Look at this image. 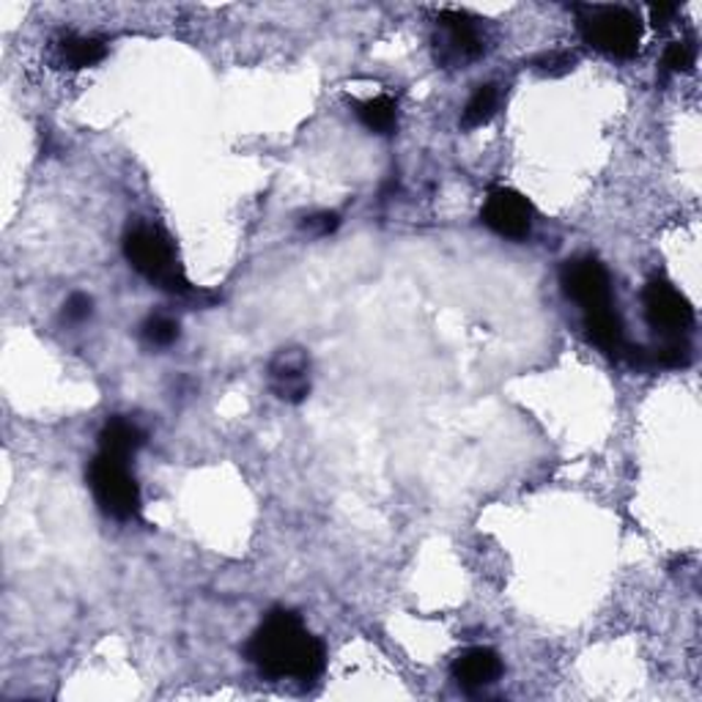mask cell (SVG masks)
<instances>
[{
  "mask_svg": "<svg viewBox=\"0 0 702 702\" xmlns=\"http://www.w3.org/2000/svg\"><path fill=\"white\" fill-rule=\"evenodd\" d=\"M269 373H272L274 393L283 400H294L296 404V400L305 398L307 389H310V384H307V360L305 354L296 349L280 351V354L274 356Z\"/></svg>",
  "mask_w": 702,
  "mask_h": 702,
  "instance_id": "obj_9",
  "label": "cell"
},
{
  "mask_svg": "<svg viewBox=\"0 0 702 702\" xmlns=\"http://www.w3.org/2000/svg\"><path fill=\"white\" fill-rule=\"evenodd\" d=\"M60 58L71 66V69H86V66L99 64L104 58V44L91 36H66L58 44Z\"/></svg>",
  "mask_w": 702,
  "mask_h": 702,
  "instance_id": "obj_13",
  "label": "cell"
},
{
  "mask_svg": "<svg viewBox=\"0 0 702 702\" xmlns=\"http://www.w3.org/2000/svg\"><path fill=\"white\" fill-rule=\"evenodd\" d=\"M91 307H93L91 296L71 294L64 305V316L69 318V321H86V318L91 316Z\"/></svg>",
  "mask_w": 702,
  "mask_h": 702,
  "instance_id": "obj_19",
  "label": "cell"
},
{
  "mask_svg": "<svg viewBox=\"0 0 702 702\" xmlns=\"http://www.w3.org/2000/svg\"><path fill=\"white\" fill-rule=\"evenodd\" d=\"M88 486H91L99 508L113 519L126 521L140 513V488L126 466V458L99 453L88 466Z\"/></svg>",
  "mask_w": 702,
  "mask_h": 702,
  "instance_id": "obj_4",
  "label": "cell"
},
{
  "mask_svg": "<svg viewBox=\"0 0 702 702\" xmlns=\"http://www.w3.org/2000/svg\"><path fill=\"white\" fill-rule=\"evenodd\" d=\"M305 228H307V230H313V234H318V236L332 234V230L338 228V214H332V212H321V214H316V217H307Z\"/></svg>",
  "mask_w": 702,
  "mask_h": 702,
  "instance_id": "obj_20",
  "label": "cell"
},
{
  "mask_svg": "<svg viewBox=\"0 0 702 702\" xmlns=\"http://www.w3.org/2000/svg\"><path fill=\"white\" fill-rule=\"evenodd\" d=\"M356 115H360V121L371 132L389 135L395 121H398V107H395V102L389 97H373L356 104Z\"/></svg>",
  "mask_w": 702,
  "mask_h": 702,
  "instance_id": "obj_14",
  "label": "cell"
},
{
  "mask_svg": "<svg viewBox=\"0 0 702 702\" xmlns=\"http://www.w3.org/2000/svg\"><path fill=\"white\" fill-rule=\"evenodd\" d=\"M124 256L143 278L157 283L159 288L170 291L179 296H197L190 280L181 272L179 261H176L173 245L168 236L154 225H135L129 234L124 236Z\"/></svg>",
  "mask_w": 702,
  "mask_h": 702,
  "instance_id": "obj_2",
  "label": "cell"
},
{
  "mask_svg": "<svg viewBox=\"0 0 702 702\" xmlns=\"http://www.w3.org/2000/svg\"><path fill=\"white\" fill-rule=\"evenodd\" d=\"M579 31L590 47L612 58H634L639 53V16L620 5H585L579 9Z\"/></svg>",
  "mask_w": 702,
  "mask_h": 702,
  "instance_id": "obj_3",
  "label": "cell"
},
{
  "mask_svg": "<svg viewBox=\"0 0 702 702\" xmlns=\"http://www.w3.org/2000/svg\"><path fill=\"white\" fill-rule=\"evenodd\" d=\"M497 88L494 86H480L475 93H472V99L466 102L464 107V115H461V124L466 126V129H477V126L488 124V121L494 118V113H497Z\"/></svg>",
  "mask_w": 702,
  "mask_h": 702,
  "instance_id": "obj_15",
  "label": "cell"
},
{
  "mask_svg": "<svg viewBox=\"0 0 702 702\" xmlns=\"http://www.w3.org/2000/svg\"><path fill=\"white\" fill-rule=\"evenodd\" d=\"M559 283H563L565 294L576 305H581V310L612 305V299H609V274L596 258H570V261H565L563 272H559Z\"/></svg>",
  "mask_w": 702,
  "mask_h": 702,
  "instance_id": "obj_6",
  "label": "cell"
},
{
  "mask_svg": "<svg viewBox=\"0 0 702 702\" xmlns=\"http://www.w3.org/2000/svg\"><path fill=\"white\" fill-rule=\"evenodd\" d=\"M247 656L269 678L313 680L324 669V645L285 609L263 620L247 645Z\"/></svg>",
  "mask_w": 702,
  "mask_h": 702,
  "instance_id": "obj_1",
  "label": "cell"
},
{
  "mask_svg": "<svg viewBox=\"0 0 702 702\" xmlns=\"http://www.w3.org/2000/svg\"><path fill=\"white\" fill-rule=\"evenodd\" d=\"M576 58L570 53H552V55H543L541 60H537V71H543V75H563V71H570L574 69Z\"/></svg>",
  "mask_w": 702,
  "mask_h": 702,
  "instance_id": "obj_18",
  "label": "cell"
},
{
  "mask_svg": "<svg viewBox=\"0 0 702 702\" xmlns=\"http://www.w3.org/2000/svg\"><path fill=\"white\" fill-rule=\"evenodd\" d=\"M143 338L151 346H170L179 338V324L170 316H151L143 324Z\"/></svg>",
  "mask_w": 702,
  "mask_h": 702,
  "instance_id": "obj_16",
  "label": "cell"
},
{
  "mask_svg": "<svg viewBox=\"0 0 702 702\" xmlns=\"http://www.w3.org/2000/svg\"><path fill=\"white\" fill-rule=\"evenodd\" d=\"M585 329L598 349L609 351V354L614 356H620L625 351L623 321H620V316L614 313L612 305L585 310Z\"/></svg>",
  "mask_w": 702,
  "mask_h": 702,
  "instance_id": "obj_11",
  "label": "cell"
},
{
  "mask_svg": "<svg viewBox=\"0 0 702 702\" xmlns=\"http://www.w3.org/2000/svg\"><path fill=\"white\" fill-rule=\"evenodd\" d=\"M483 223L505 239H524L532 228V206L516 190L497 186L483 203Z\"/></svg>",
  "mask_w": 702,
  "mask_h": 702,
  "instance_id": "obj_7",
  "label": "cell"
},
{
  "mask_svg": "<svg viewBox=\"0 0 702 702\" xmlns=\"http://www.w3.org/2000/svg\"><path fill=\"white\" fill-rule=\"evenodd\" d=\"M146 442V433L140 431V426L124 417H115L99 433V453L118 455V458H129L135 450L143 448Z\"/></svg>",
  "mask_w": 702,
  "mask_h": 702,
  "instance_id": "obj_12",
  "label": "cell"
},
{
  "mask_svg": "<svg viewBox=\"0 0 702 702\" xmlns=\"http://www.w3.org/2000/svg\"><path fill=\"white\" fill-rule=\"evenodd\" d=\"M439 31H442V58L444 60H469L483 53L480 33H477L475 20L464 11H442L439 14Z\"/></svg>",
  "mask_w": 702,
  "mask_h": 702,
  "instance_id": "obj_8",
  "label": "cell"
},
{
  "mask_svg": "<svg viewBox=\"0 0 702 702\" xmlns=\"http://www.w3.org/2000/svg\"><path fill=\"white\" fill-rule=\"evenodd\" d=\"M642 299H645V316L650 321V327L669 335V338L689 329L691 321H694L691 302L678 288H672L667 280H650L645 285Z\"/></svg>",
  "mask_w": 702,
  "mask_h": 702,
  "instance_id": "obj_5",
  "label": "cell"
},
{
  "mask_svg": "<svg viewBox=\"0 0 702 702\" xmlns=\"http://www.w3.org/2000/svg\"><path fill=\"white\" fill-rule=\"evenodd\" d=\"M691 64H694V47L689 42H672L664 53V71L669 75H680V71H689Z\"/></svg>",
  "mask_w": 702,
  "mask_h": 702,
  "instance_id": "obj_17",
  "label": "cell"
},
{
  "mask_svg": "<svg viewBox=\"0 0 702 702\" xmlns=\"http://www.w3.org/2000/svg\"><path fill=\"white\" fill-rule=\"evenodd\" d=\"M647 14H650V22L653 25H669V22L675 20V14H678V5L672 3H658V5H650L647 9Z\"/></svg>",
  "mask_w": 702,
  "mask_h": 702,
  "instance_id": "obj_21",
  "label": "cell"
},
{
  "mask_svg": "<svg viewBox=\"0 0 702 702\" xmlns=\"http://www.w3.org/2000/svg\"><path fill=\"white\" fill-rule=\"evenodd\" d=\"M502 672V661L491 647H469L453 661V678L464 689H483Z\"/></svg>",
  "mask_w": 702,
  "mask_h": 702,
  "instance_id": "obj_10",
  "label": "cell"
}]
</instances>
